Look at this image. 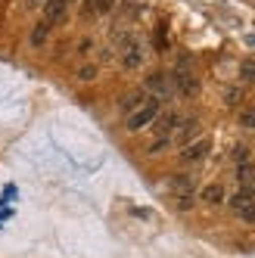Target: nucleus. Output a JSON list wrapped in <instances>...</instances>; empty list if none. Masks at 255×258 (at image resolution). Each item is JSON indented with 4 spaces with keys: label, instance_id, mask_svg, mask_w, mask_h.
<instances>
[{
    "label": "nucleus",
    "instance_id": "nucleus-4",
    "mask_svg": "<svg viewBox=\"0 0 255 258\" xmlns=\"http://www.w3.org/2000/svg\"><path fill=\"white\" fill-rule=\"evenodd\" d=\"M159 115H162V103H156V100H147L143 106H137L134 112H128V115H124V131L137 134V131H143V127H150V124H153Z\"/></svg>",
    "mask_w": 255,
    "mask_h": 258
},
{
    "label": "nucleus",
    "instance_id": "nucleus-20",
    "mask_svg": "<svg viewBox=\"0 0 255 258\" xmlns=\"http://www.w3.org/2000/svg\"><path fill=\"white\" fill-rule=\"evenodd\" d=\"M233 159H236V165H243V162H249V150L243 143H236V150H233Z\"/></svg>",
    "mask_w": 255,
    "mask_h": 258
},
{
    "label": "nucleus",
    "instance_id": "nucleus-14",
    "mask_svg": "<svg viewBox=\"0 0 255 258\" xmlns=\"http://www.w3.org/2000/svg\"><path fill=\"white\" fill-rule=\"evenodd\" d=\"M97 75H100V69H97L94 62H84V66H78V72H75V78H78V81H84V84L97 81Z\"/></svg>",
    "mask_w": 255,
    "mask_h": 258
},
{
    "label": "nucleus",
    "instance_id": "nucleus-1",
    "mask_svg": "<svg viewBox=\"0 0 255 258\" xmlns=\"http://www.w3.org/2000/svg\"><path fill=\"white\" fill-rule=\"evenodd\" d=\"M171 81H174V94L187 97V100L199 97L203 81H199V75H196V66H193V56H190V53H184V56L177 59V66H174V72H171Z\"/></svg>",
    "mask_w": 255,
    "mask_h": 258
},
{
    "label": "nucleus",
    "instance_id": "nucleus-11",
    "mask_svg": "<svg viewBox=\"0 0 255 258\" xmlns=\"http://www.w3.org/2000/svg\"><path fill=\"white\" fill-rule=\"evenodd\" d=\"M236 183H240V190L255 193V162H243V165H236Z\"/></svg>",
    "mask_w": 255,
    "mask_h": 258
},
{
    "label": "nucleus",
    "instance_id": "nucleus-26",
    "mask_svg": "<svg viewBox=\"0 0 255 258\" xmlns=\"http://www.w3.org/2000/svg\"><path fill=\"white\" fill-rule=\"evenodd\" d=\"M69 4H72V0H69Z\"/></svg>",
    "mask_w": 255,
    "mask_h": 258
},
{
    "label": "nucleus",
    "instance_id": "nucleus-12",
    "mask_svg": "<svg viewBox=\"0 0 255 258\" xmlns=\"http://www.w3.org/2000/svg\"><path fill=\"white\" fill-rule=\"evenodd\" d=\"M199 199H203L206 206H224V202H227V193H224L221 183H209V187L199 190Z\"/></svg>",
    "mask_w": 255,
    "mask_h": 258
},
{
    "label": "nucleus",
    "instance_id": "nucleus-23",
    "mask_svg": "<svg viewBox=\"0 0 255 258\" xmlns=\"http://www.w3.org/2000/svg\"><path fill=\"white\" fill-rule=\"evenodd\" d=\"M131 215H137V218H153V212H147V209H131Z\"/></svg>",
    "mask_w": 255,
    "mask_h": 258
},
{
    "label": "nucleus",
    "instance_id": "nucleus-10",
    "mask_svg": "<svg viewBox=\"0 0 255 258\" xmlns=\"http://www.w3.org/2000/svg\"><path fill=\"white\" fill-rule=\"evenodd\" d=\"M118 0H81V13L87 16V19H103V16H109L115 10Z\"/></svg>",
    "mask_w": 255,
    "mask_h": 258
},
{
    "label": "nucleus",
    "instance_id": "nucleus-15",
    "mask_svg": "<svg viewBox=\"0 0 255 258\" xmlns=\"http://www.w3.org/2000/svg\"><path fill=\"white\" fill-rule=\"evenodd\" d=\"M168 143H174V140H168V137H153V140L147 143V156H159V153H165V150H168Z\"/></svg>",
    "mask_w": 255,
    "mask_h": 258
},
{
    "label": "nucleus",
    "instance_id": "nucleus-17",
    "mask_svg": "<svg viewBox=\"0 0 255 258\" xmlns=\"http://www.w3.org/2000/svg\"><path fill=\"white\" fill-rule=\"evenodd\" d=\"M240 103H243V90H240V87H227V90H224V106L236 109Z\"/></svg>",
    "mask_w": 255,
    "mask_h": 258
},
{
    "label": "nucleus",
    "instance_id": "nucleus-6",
    "mask_svg": "<svg viewBox=\"0 0 255 258\" xmlns=\"http://www.w3.org/2000/svg\"><path fill=\"white\" fill-rule=\"evenodd\" d=\"M209 153H212V140L209 137H193V140H187L184 146H180V162L196 165V162H203Z\"/></svg>",
    "mask_w": 255,
    "mask_h": 258
},
{
    "label": "nucleus",
    "instance_id": "nucleus-8",
    "mask_svg": "<svg viewBox=\"0 0 255 258\" xmlns=\"http://www.w3.org/2000/svg\"><path fill=\"white\" fill-rule=\"evenodd\" d=\"M168 193H171L174 199H190V196H196V177H193L190 171L171 174V177H168Z\"/></svg>",
    "mask_w": 255,
    "mask_h": 258
},
{
    "label": "nucleus",
    "instance_id": "nucleus-7",
    "mask_svg": "<svg viewBox=\"0 0 255 258\" xmlns=\"http://www.w3.org/2000/svg\"><path fill=\"white\" fill-rule=\"evenodd\" d=\"M184 115L180 112H162L156 118V137H168V140H177V134L184 131Z\"/></svg>",
    "mask_w": 255,
    "mask_h": 258
},
{
    "label": "nucleus",
    "instance_id": "nucleus-21",
    "mask_svg": "<svg viewBox=\"0 0 255 258\" xmlns=\"http://www.w3.org/2000/svg\"><path fill=\"white\" fill-rule=\"evenodd\" d=\"M240 121H243V127H255V109H246L240 115Z\"/></svg>",
    "mask_w": 255,
    "mask_h": 258
},
{
    "label": "nucleus",
    "instance_id": "nucleus-24",
    "mask_svg": "<svg viewBox=\"0 0 255 258\" xmlns=\"http://www.w3.org/2000/svg\"><path fill=\"white\" fill-rule=\"evenodd\" d=\"M90 47H94V44H90V41H81V44H78V53H87Z\"/></svg>",
    "mask_w": 255,
    "mask_h": 258
},
{
    "label": "nucleus",
    "instance_id": "nucleus-22",
    "mask_svg": "<svg viewBox=\"0 0 255 258\" xmlns=\"http://www.w3.org/2000/svg\"><path fill=\"white\" fill-rule=\"evenodd\" d=\"M177 202V212H187V209H193V196L190 199H174Z\"/></svg>",
    "mask_w": 255,
    "mask_h": 258
},
{
    "label": "nucleus",
    "instance_id": "nucleus-3",
    "mask_svg": "<svg viewBox=\"0 0 255 258\" xmlns=\"http://www.w3.org/2000/svg\"><path fill=\"white\" fill-rule=\"evenodd\" d=\"M143 94H150V100L156 103H168L174 100V81H171V72H150L147 78H143Z\"/></svg>",
    "mask_w": 255,
    "mask_h": 258
},
{
    "label": "nucleus",
    "instance_id": "nucleus-2",
    "mask_svg": "<svg viewBox=\"0 0 255 258\" xmlns=\"http://www.w3.org/2000/svg\"><path fill=\"white\" fill-rule=\"evenodd\" d=\"M118 62L124 72H137L147 66V44L137 34H121L118 38Z\"/></svg>",
    "mask_w": 255,
    "mask_h": 258
},
{
    "label": "nucleus",
    "instance_id": "nucleus-25",
    "mask_svg": "<svg viewBox=\"0 0 255 258\" xmlns=\"http://www.w3.org/2000/svg\"><path fill=\"white\" fill-rule=\"evenodd\" d=\"M44 4H47V0H28V7H34V10H41Z\"/></svg>",
    "mask_w": 255,
    "mask_h": 258
},
{
    "label": "nucleus",
    "instance_id": "nucleus-9",
    "mask_svg": "<svg viewBox=\"0 0 255 258\" xmlns=\"http://www.w3.org/2000/svg\"><path fill=\"white\" fill-rule=\"evenodd\" d=\"M69 7H72L69 0H47V4L41 7V13H44L41 22H47L50 28H53V25H62L66 16H69Z\"/></svg>",
    "mask_w": 255,
    "mask_h": 258
},
{
    "label": "nucleus",
    "instance_id": "nucleus-5",
    "mask_svg": "<svg viewBox=\"0 0 255 258\" xmlns=\"http://www.w3.org/2000/svg\"><path fill=\"white\" fill-rule=\"evenodd\" d=\"M227 209L243 221V224H255V193L249 190H236L227 196Z\"/></svg>",
    "mask_w": 255,
    "mask_h": 258
},
{
    "label": "nucleus",
    "instance_id": "nucleus-18",
    "mask_svg": "<svg viewBox=\"0 0 255 258\" xmlns=\"http://www.w3.org/2000/svg\"><path fill=\"white\" fill-rule=\"evenodd\" d=\"M156 50H168V25L159 22V34H156Z\"/></svg>",
    "mask_w": 255,
    "mask_h": 258
},
{
    "label": "nucleus",
    "instance_id": "nucleus-19",
    "mask_svg": "<svg viewBox=\"0 0 255 258\" xmlns=\"http://www.w3.org/2000/svg\"><path fill=\"white\" fill-rule=\"evenodd\" d=\"M240 72H243V81L255 84V62H252V59H246V62L240 66Z\"/></svg>",
    "mask_w": 255,
    "mask_h": 258
},
{
    "label": "nucleus",
    "instance_id": "nucleus-13",
    "mask_svg": "<svg viewBox=\"0 0 255 258\" xmlns=\"http://www.w3.org/2000/svg\"><path fill=\"white\" fill-rule=\"evenodd\" d=\"M150 97H143V90H131V94H121V100H118V109L128 115V112H134L137 106H143Z\"/></svg>",
    "mask_w": 255,
    "mask_h": 258
},
{
    "label": "nucleus",
    "instance_id": "nucleus-16",
    "mask_svg": "<svg viewBox=\"0 0 255 258\" xmlns=\"http://www.w3.org/2000/svg\"><path fill=\"white\" fill-rule=\"evenodd\" d=\"M47 31H50L47 22H38V25H34V31H31V47H41V44L47 41Z\"/></svg>",
    "mask_w": 255,
    "mask_h": 258
}]
</instances>
